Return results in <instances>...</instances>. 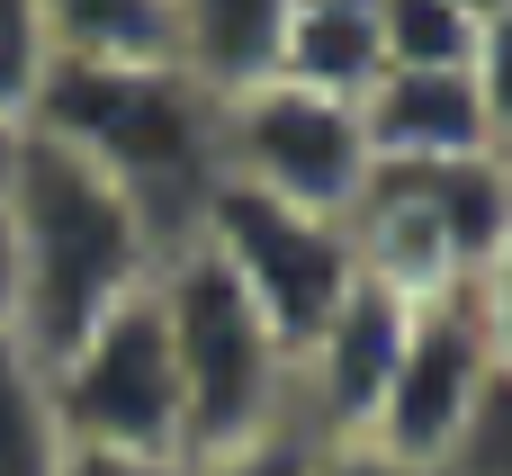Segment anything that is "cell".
I'll list each match as a JSON object with an SVG mask.
<instances>
[{"label": "cell", "mask_w": 512, "mask_h": 476, "mask_svg": "<svg viewBox=\"0 0 512 476\" xmlns=\"http://www.w3.org/2000/svg\"><path fill=\"white\" fill-rule=\"evenodd\" d=\"M0 198H9V234H18V342L36 360L72 351L180 243L153 225V207L135 189H117L90 153L36 135V126L18 135Z\"/></svg>", "instance_id": "cell-1"}, {"label": "cell", "mask_w": 512, "mask_h": 476, "mask_svg": "<svg viewBox=\"0 0 512 476\" xmlns=\"http://www.w3.org/2000/svg\"><path fill=\"white\" fill-rule=\"evenodd\" d=\"M27 126L90 153L117 189H135L153 207L162 234H189L207 180H216V99L171 63H81V54H54L36 99H27Z\"/></svg>", "instance_id": "cell-2"}, {"label": "cell", "mask_w": 512, "mask_h": 476, "mask_svg": "<svg viewBox=\"0 0 512 476\" xmlns=\"http://www.w3.org/2000/svg\"><path fill=\"white\" fill-rule=\"evenodd\" d=\"M153 306H162L171 369H180L189 459H216L234 441H261V432L297 423V360L279 351L261 306L234 288V270L198 234H180L153 261Z\"/></svg>", "instance_id": "cell-3"}, {"label": "cell", "mask_w": 512, "mask_h": 476, "mask_svg": "<svg viewBox=\"0 0 512 476\" xmlns=\"http://www.w3.org/2000/svg\"><path fill=\"white\" fill-rule=\"evenodd\" d=\"M369 279L396 297H450L512 225L504 153H450V162H369L360 207L342 216Z\"/></svg>", "instance_id": "cell-4"}, {"label": "cell", "mask_w": 512, "mask_h": 476, "mask_svg": "<svg viewBox=\"0 0 512 476\" xmlns=\"http://www.w3.org/2000/svg\"><path fill=\"white\" fill-rule=\"evenodd\" d=\"M45 396H54L63 450L189 459V414H180V369H171V333H162L153 279L135 297H117L72 351L45 360Z\"/></svg>", "instance_id": "cell-5"}, {"label": "cell", "mask_w": 512, "mask_h": 476, "mask_svg": "<svg viewBox=\"0 0 512 476\" xmlns=\"http://www.w3.org/2000/svg\"><path fill=\"white\" fill-rule=\"evenodd\" d=\"M189 234L234 270V288L261 306V324L279 333V351L297 360L315 342V324L342 306V288L360 279V252H351V225L342 216H315V207H288V198H261L243 180H207Z\"/></svg>", "instance_id": "cell-6"}, {"label": "cell", "mask_w": 512, "mask_h": 476, "mask_svg": "<svg viewBox=\"0 0 512 476\" xmlns=\"http://www.w3.org/2000/svg\"><path fill=\"white\" fill-rule=\"evenodd\" d=\"M216 171L261 189V198H288V207H315V216H351L360 189H369V135H360L351 99L270 72V81L216 99Z\"/></svg>", "instance_id": "cell-7"}, {"label": "cell", "mask_w": 512, "mask_h": 476, "mask_svg": "<svg viewBox=\"0 0 512 476\" xmlns=\"http://www.w3.org/2000/svg\"><path fill=\"white\" fill-rule=\"evenodd\" d=\"M486 378H495V351H486V324H477L468 288L423 297L414 324H405L396 378H387V396H378V414H369L360 441H378L387 459L441 476V468H450V450L468 441V423H477Z\"/></svg>", "instance_id": "cell-8"}, {"label": "cell", "mask_w": 512, "mask_h": 476, "mask_svg": "<svg viewBox=\"0 0 512 476\" xmlns=\"http://www.w3.org/2000/svg\"><path fill=\"white\" fill-rule=\"evenodd\" d=\"M405 324H414V297H396L387 279H351L342 306L315 324V342L297 351V423L315 441H360L387 378H396V351H405Z\"/></svg>", "instance_id": "cell-9"}, {"label": "cell", "mask_w": 512, "mask_h": 476, "mask_svg": "<svg viewBox=\"0 0 512 476\" xmlns=\"http://www.w3.org/2000/svg\"><path fill=\"white\" fill-rule=\"evenodd\" d=\"M351 108H360L369 162H450V153H495L486 108H477V90H468V63H459V72H378Z\"/></svg>", "instance_id": "cell-10"}, {"label": "cell", "mask_w": 512, "mask_h": 476, "mask_svg": "<svg viewBox=\"0 0 512 476\" xmlns=\"http://www.w3.org/2000/svg\"><path fill=\"white\" fill-rule=\"evenodd\" d=\"M279 36H288V0H171V63L207 99L270 81Z\"/></svg>", "instance_id": "cell-11"}, {"label": "cell", "mask_w": 512, "mask_h": 476, "mask_svg": "<svg viewBox=\"0 0 512 476\" xmlns=\"http://www.w3.org/2000/svg\"><path fill=\"white\" fill-rule=\"evenodd\" d=\"M279 72L333 99H360L387 63H378V0H288V36H279Z\"/></svg>", "instance_id": "cell-12"}, {"label": "cell", "mask_w": 512, "mask_h": 476, "mask_svg": "<svg viewBox=\"0 0 512 476\" xmlns=\"http://www.w3.org/2000/svg\"><path fill=\"white\" fill-rule=\"evenodd\" d=\"M45 45L81 63H153L171 54V0H36Z\"/></svg>", "instance_id": "cell-13"}, {"label": "cell", "mask_w": 512, "mask_h": 476, "mask_svg": "<svg viewBox=\"0 0 512 476\" xmlns=\"http://www.w3.org/2000/svg\"><path fill=\"white\" fill-rule=\"evenodd\" d=\"M63 468V423L45 396V360L0 333V476H54Z\"/></svg>", "instance_id": "cell-14"}, {"label": "cell", "mask_w": 512, "mask_h": 476, "mask_svg": "<svg viewBox=\"0 0 512 476\" xmlns=\"http://www.w3.org/2000/svg\"><path fill=\"white\" fill-rule=\"evenodd\" d=\"M477 18L459 0H378V63L387 72H459Z\"/></svg>", "instance_id": "cell-15"}, {"label": "cell", "mask_w": 512, "mask_h": 476, "mask_svg": "<svg viewBox=\"0 0 512 476\" xmlns=\"http://www.w3.org/2000/svg\"><path fill=\"white\" fill-rule=\"evenodd\" d=\"M468 90H477L486 135H495V153H504V144H512V0L477 18V45H468Z\"/></svg>", "instance_id": "cell-16"}, {"label": "cell", "mask_w": 512, "mask_h": 476, "mask_svg": "<svg viewBox=\"0 0 512 476\" xmlns=\"http://www.w3.org/2000/svg\"><path fill=\"white\" fill-rule=\"evenodd\" d=\"M45 63H54V45H45L36 0H0V108H18V117H27V99H36V81H45Z\"/></svg>", "instance_id": "cell-17"}, {"label": "cell", "mask_w": 512, "mask_h": 476, "mask_svg": "<svg viewBox=\"0 0 512 476\" xmlns=\"http://www.w3.org/2000/svg\"><path fill=\"white\" fill-rule=\"evenodd\" d=\"M441 476H512V369L486 378L477 423H468V441L450 450V468H441Z\"/></svg>", "instance_id": "cell-18"}, {"label": "cell", "mask_w": 512, "mask_h": 476, "mask_svg": "<svg viewBox=\"0 0 512 476\" xmlns=\"http://www.w3.org/2000/svg\"><path fill=\"white\" fill-rule=\"evenodd\" d=\"M189 476H315V432L306 423H279L261 441H234L216 459H189Z\"/></svg>", "instance_id": "cell-19"}, {"label": "cell", "mask_w": 512, "mask_h": 476, "mask_svg": "<svg viewBox=\"0 0 512 476\" xmlns=\"http://www.w3.org/2000/svg\"><path fill=\"white\" fill-rule=\"evenodd\" d=\"M468 288V306H477V324H486V351H495V369H512V225H504V243L459 279Z\"/></svg>", "instance_id": "cell-20"}, {"label": "cell", "mask_w": 512, "mask_h": 476, "mask_svg": "<svg viewBox=\"0 0 512 476\" xmlns=\"http://www.w3.org/2000/svg\"><path fill=\"white\" fill-rule=\"evenodd\" d=\"M54 476H189V459H144V450H63Z\"/></svg>", "instance_id": "cell-21"}, {"label": "cell", "mask_w": 512, "mask_h": 476, "mask_svg": "<svg viewBox=\"0 0 512 476\" xmlns=\"http://www.w3.org/2000/svg\"><path fill=\"white\" fill-rule=\"evenodd\" d=\"M315 476H423V468L387 459L378 441H315Z\"/></svg>", "instance_id": "cell-22"}, {"label": "cell", "mask_w": 512, "mask_h": 476, "mask_svg": "<svg viewBox=\"0 0 512 476\" xmlns=\"http://www.w3.org/2000/svg\"><path fill=\"white\" fill-rule=\"evenodd\" d=\"M0 333H18V234H9V198H0Z\"/></svg>", "instance_id": "cell-23"}, {"label": "cell", "mask_w": 512, "mask_h": 476, "mask_svg": "<svg viewBox=\"0 0 512 476\" xmlns=\"http://www.w3.org/2000/svg\"><path fill=\"white\" fill-rule=\"evenodd\" d=\"M18 135H27V117H18V108H0V180H9V153H18Z\"/></svg>", "instance_id": "cell-24"}, {"label": "cell", "mask_w": 512, "mask_h": 476, "mask_svg": "<svg viewBox=\"0 0 512 476\" xmlns=\"http://www.w3.org/2000/svg\"><path fill=\"white\" fill-rule=\"evenodd\" d=\"M459 9H468V18H486V9H504V0H459Z\"/></svg>", "instance_id": "cell-25"}, {"label": "cell", "mask_w": 512, "mask_h": 476, "mask_svg": "<svg viewBox=\"0 0 512 476\" xmlns=\"http://www.w3.org/2000/svg\"><path fill=\"white\" fill-rule=\"evenodd\" d=\"M504 180H512V144H504Z\"/></svg>", "instance_id": "cell-26"}]
</instances>
